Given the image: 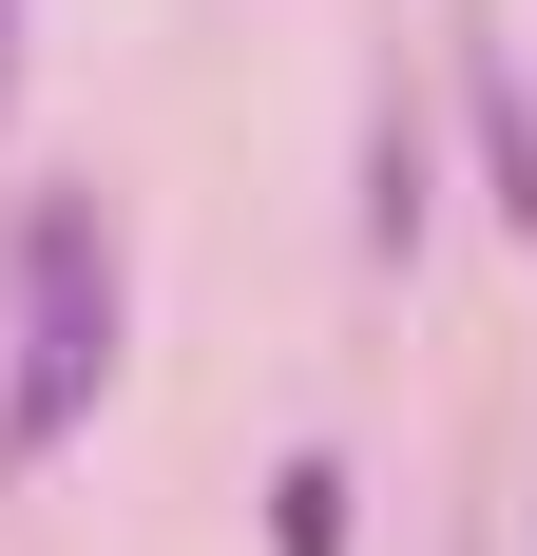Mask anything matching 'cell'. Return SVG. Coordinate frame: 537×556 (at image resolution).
Masks as SVG:
<instances>
[{"mask_svg":"<svg viewBox=\"0 0 537 556\" xmlns=\"http://www.w3.org/2000/svg\"><path fill=\"white\" fill-rule=\"evenodd\" d=\"M115 384V230L97 192H58L39 230H20V384H0V460H58L77 422H97Z\"/></svg>","mask_w":537,"mask_h":556,"instance_id":"cell-1","label":"cell"},{"mask_svg":"<svg viewBox=\"0 0 537 556\" xmlns=\"http://www.w3.org/2000/svg\"><path fill=\"white\" fill-rule=\"evenodd\" d=\"M365 250H423V115L365 135Z\"/></svg>","mask_w":537,"mask_h":556,"instance_id":"cell-2","label":"cell"},{"mask_svg":"<svg viewBox=\"0 0 537 556\" xmlns=\"http://www.w3.org/2000/svg\"><path fill=\"white\" fill-rule=\"evenodd\" d=\"M480 173H499V212L537 230V97L499 77V58H480Z\"/></svg>","mask_w":537,"mask_h":556,"instance_id":"cell-3","label":"cell"},{"mask_svg":"<svg viewBox=\"0 0 537 556\" xmlns=\"http://www.w3.org/2000/svg\"><path fill=\"white\" fill-rule=\"evenodd\" d=\"M268 538H288V556H346V460H288V480H268Z\"/></svg>","mask_w":537,"mask_h":556,"instance_id":"cell-4","label":"cell"}]
</instances>
